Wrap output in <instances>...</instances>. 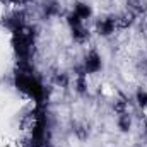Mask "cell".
<instances>
[{
  "label": "cell",
  "mask_w": 147,
  "mask_h": 147,
  "mask_svg": "<svg viewBox=\"0 0 147 147\" xmlns=\"http://www.w3.org/2000/svg\"><path fill=\"white\" fill-rule=\"evenodd\" d=\"M116 26H120L118 17H105V19L98 21V31H99V34H103V36L111 34V33L116 29Z\"/></svg>",
  "instance_id": "6da1fadb"
},
{
  "label": "cell",
  "mask_w": 147,
  "mask_h": 147,
  "mask_svg": "<svg viewBox=\"0 0 147 147\" xmlns=\"http://www.w3.org/2000/svg\"><path fill=\"white\" fill-rule=\"evenodd\" d=\"M128 5L132 9L134 14H140L147 10V2L146 0H128Z\"/></svg>",
  "instance_id": "3957f363"
},
{
  "label": "cell",
  "mask_w": 147,
  "mask_h": 147,
  "mask_svg": "<svg viewBox=\"0 0 147 147\" xmlns=\"http://www.w3.org/2000/svg\"><path fill=\"white\" fill-rule=\"evenodd\" d=\"M146 70H147V60H146Z\"/></svg>",
  "instance_id": "5b68a950"
},
{
  "label": "cell",
  "mask_w": 147,
  "mask_h": 147,
  "mask_svg": "<svg viewBox=\"0 0 147 147\" xmlns=\"http://www.w3.org/2000/svg\"><path fill=\"white\" fill-rule=\"evenodd\" d=\"M84 69H86V72H98L101 69V58L96 51L87 53L86 62H84Z\"/></svg>",
  "instance_id": "7a4b0ae2"
},
{
  "label": "cell",
  "mask_w": 147,
  "mask_h": 147,
  "mask_svg": "<svg viewBox=\"0 0 147 147\" xmlns=\"http://www.w3.org/2000/svg\"><path fill=\"white\" fill-rule=\"evenodd\" d=\"M146 134H147V125H146Z\"/></svg>",
  "instance_id": "8992f818"
},
{
  "label": "cell",
  "mask_w": 147,
  "mask_h": 147,
  "mask_svg": "<svg viewBox=\"0 0 147 147\" xmlns=\"http://www.w3.org/2000/svg\"><path fill=\"white\" fill-rule=\"evenodd\" d=\"M118 125H120L121 130H128V128H130V116H128L127 111H125V113H120V116H118Z\"/></svg>",
  "instance_id": "277c9868"
}]
</instances>
